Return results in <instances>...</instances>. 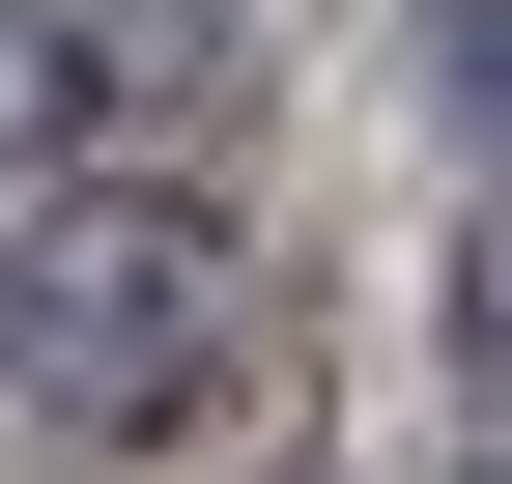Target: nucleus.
<instances>
[{
  "instance_id": "obj_3",
  "label": "nucleus",
  "mask_w": 512,
  "mask_h": 484,
  "mask_svg": "<svg viewBox=\"0 0 512 484\" xmlns=\"http://www.w3.org/2000/svg\"><path fill=\"white\" fill-rule=\"evenodd\" d=\"M456 342H484V399H512V228H484V257H456Z\"/></svg>"
},
{
  "instance_id": "obj_2",
  "label": "nucleus",
  "mask_w": 512,
  "mask_h": 484,
  "mask_svg": "<svg viewBox=\"0 0 512 484\" xmlns=\"http://www.w3.org/2000/svg\"><path fill=\"white\" fill-rule=\"evenodd\" d=\"M427 57H456V114H512V0H427Z\"/></svg>"
},
{
  "instance_id": "obj_1",
  "label": "nucleus",
  "mask_w": 512,
  "mask_h": 484,
  "mask_svg": "<svg viewBox=\"0 0 512 484\" xmlns=\"http://www.w3.org/2000/svg\"><path fill=\"white\" fill-rule=\"evenodd\" d=\"M0 342H29L57 428H200V399L256 371V285H228V228H200V200H57V228H29V285H0Z\"/></svg>"
}]
</instances>
